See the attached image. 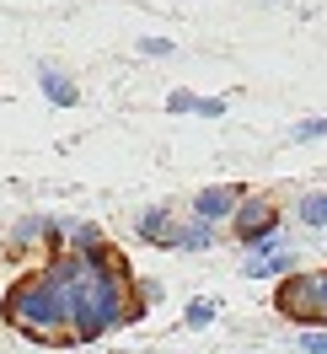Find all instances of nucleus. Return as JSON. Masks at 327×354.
<instances>
[{
    "label": "nucleus",
    "instance_id": "3",
    "mask_svg": "<svg viewBox=\"0 0 327 354\" xmlns=\"http://www.w3.org/2000/svg\"><path fill=\"white\" fill-rule=\"evenodd\" d=\"M209 317H215V306H209V301H194V306H188V322H194V328H204Z\"/></svg>",
    "mask_w": 327,
    "mask_h": 354
},
{
    "label": "nucleus",
    "instance_id": "7",
    "mask_svg": "<svg viewBox=\"0 0 327 354\" xmlns=\"http://www.w3.org/2000/svg\"><path fill=\"white\" fill-rule=\"evenodd\" d=\"M301 215H306V221H327V199H306Z\"/></svg>",
    "mask_w": 327,
    "mask_h": 354
},
{
    "label": "nucleus",
    "instance_id": "1",
    "mask_svg": "<svg viewBox=\"0 0 327 354\" xmlns=\"http://www.w3.org/2000/svg\"><path fill=\"white\" fill-rule=\"evenodd\" d=\"M38 86H44L48 97L59 102V108H75V81H65V75H59L54 65H44V70H38Z\"/></svg>",
    "mask_w": 327,
    "mask_h": 354
},
{
    "label": "nucleus",
    "instance_id": "2",
    "mask_svg": "<svg viewBox=\"0 0 327 354\" xmlns=\"http://www.w3.org/2000/svg\"><path fill=\"white\" fill-rule=\"evenodd\" d=\"M140 54H156V59H167V54H172V44H167V38H140Z\"/></svg>",
    "mask_w": 327,
    "mask_h": 354
},
{
    "label": "nucleus",
    "instance_id": "5",
    "mask_svg": "<svg viewBox=\"0 0 327 354\" xmlns=\"http://www.w3.org/2000/svg\"><path fill=\"white\" fill-rule=\"evenodd\" d=\"M167 102H172V113H194V102H198V97H194V91H172Z\"/></svg>",
    "mask_w": 327,
    "mask_h": 354
},
{
    "label": "nucleus",
    "instance_id": "6",
    "mask_svg": "<svg viewBox=\"0 0 327 354\" xmlns=\"http://www.w3.org/2000/svg\"><path fill=\"white\" fill-rule=\"evenodd\" d=\"M225 199H231V188H209V199H204V209H209V215H220V209H225Z\"/></svg>",
    "mask_w": 327,
    "mask_h": 354
},
{
    "label": "nucleus",
    "instance_id": "8",
    "mask_svg": "<svg viewBox=\"0 0 327 354\" xmlns=\"http://www.w3.org/2000/svg\"><path fill=\"white\" fill-rule=\"evenodd\" d=\"M295 134H301V140H317V134H327V118H311V124H301Z\"/></svg>",
    "mask_w": 327,
    "mask_h": 354
},
{
    "label": "nucleus",
    "instance_id": "4",
    "mask_svg": "<svg viewBox=\"0 0 327 354\" xmlns=\"http://www.w3.org/2000/svg\"><path fill=\"white\" fill-rule=\"evenodd\" d=\"M194 113H204V118H220V113H225V102H220V97H198Z\"/></svg>",
    "mask_w": 327,
    "mask_h": 354
}]
</instances>
